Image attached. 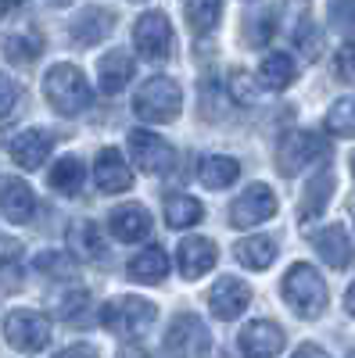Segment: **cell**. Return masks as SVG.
<instances>
[{"mask_svg":"<svg viewBox=\"0 0 355 358\" xmlns=\"http://www.w3.org/2000/svg\"><path fill=\"white\" fill-rule=\"evenodd\" d=\"M43 97L50 101V108L62 115V118H76L86 111L90 104V83H86L83 69L76 65H54L47 76H43Z\"/></svg>","mask_w":355,"mask_h":358,"instance_id":"1","label":"cell"},{"mask_svg":"<svg viewBox=\"0 0 355 358\" xmlns=\"http://www.w3.org/2000/svg\"><path fill=\"white\" fill-rule=\"evenodd\" d=\"M280 290H284V297H287V305L298 312L302 319H319L323 308H327V297H330L323 276L316 273L312 265H305V262H294V265L287 268Z\"/></svg>","mask_w":355,"mask_h":358,"instance_id":"2","label":"cell"},{"mask_svg":"<svg viewBox=\"0 0 355 358\" xmlns=\"http://www.w3.org/2000/svg\"><path fill=\"white\" fill-rule=\"evenodd\" d=\"M183 108V90L169 76H151L133 97V111L144 122H172Z\"/></svg>","mask_w":355,"mask_h":358,"instance_id":"3","label":"cell"},{"mask_svg":"<svg viewBox=\"0 0 355 358\" xmlns=\"http://www.w3.org/2000/svg\"><path fill=\"white\" fill-rule=\"evenodd\" d=\"M327 155H330L327 136H319L312 129H294L277 147V169H280V176H298L302 169H309L312 162L327 158Z\"/></svg>","mask_w":355,"mask_h":358,"instance_id":"4","label":"cell"},{"mask_svg":"<svg viewBox=\"0 0 355 358\" xmlns=\"http://www.w3.org/2000/svg\"><path fill=\"white\" fill-rule=\"evenodd\" d=\"M158 319V308L144 297H115L101 308V322L118 337H137L140 330H147Z\"/></svg>","mask_w":355,"mask_h":358,"instance_id":"5","label":"cell"},{"mask_svg":"<svg viewBox=\"0 0 355 358\" xmlns=\"http://www.w3.org/2000/svg\"><path fill=\"white\" fill-rule=\"evenodd\" d=\"M4 337L15 351H43L50 344V319L43 312H33V308H18L4 319Z\"/></svg>","mask_w":355,"mask_h":358,"instance_id":"6","label":"cell"},{"mask_svg":"<svg viewBox=\"0 0 355 358\" xmlns=\"http://www.w3.org/2000/svg\"><path fill=\"white\" fill-rule=\"evenodd\" d=\"M133 43H137V50L147 57V62H165V57L172 54V43H176L169 15L165 11L140 15L137 25H133Z\"/></svg>","mask_w":355,"mask_h":358,"instance_id":"7","label":"cell"},{"mask_svg":"<svg viewBox=\"0 0 355 358\" xmlns=\"http://www.w3.org/2000/svg\"><path fill=\"white\" fill-rule=\"evenodd\" d=\"M130 155H133L137 169L147 176H162L176 165V147L169 140H162L158 133H147V129L130 133Z\"/></svg>","mask_w":355,"mask_h":358,"instance_id":"8","label":"cell"},{"mask_svg":"<svg viewBox=\"0 0 355 358\" xmlns=\"http://www.w3.org/2000/svg\"><path fill=\"white\" fill-rule=\"evenodd\" d=\"M273 215H277V194L265 183H251L230 204V226H237V229H251V226L273 219Z\"/></svg>","mask_w":355,"mask_h":358,"instance_id":"9","label":"cell"},{"mask_svg":"<svg viewBox=\"0 0 355 358\" xmlns=\"http://www.w3.org/2000/svg\"><path fill=\"white\" fill-rule=\"evenodd\" d=\"M209 348H212L209 326H204L197 315L183 312V315L172 319L169 334H165V351H169V355H204Z\"/></svg>","mask_w":355,"mask_h":358,"instance_id":"10","label":"cell"},{"mask_svg":"<svg viewBox=\"0 0 355 358\" xmlns=\"http://www.w3.org/2000/svg\"><path fill=\"white\" fill-rule=\"evenodd\" d=\"M248 301H251V287L244 280H237V276H223L212 287V294H209V308L223 322H233L237 315L248 308Z\"/></svg>","mask_w":355,"mask_h":358,"instance_id":"11","label":"cell"},{"mask_svg":"<svg viewBox=\"0 0 355 358\" xmlns=\"http://www.w3.org/2000/svg\"><path fill=\"white\" fill-rule=\"evenodd\" d=\"M94 183L101 194H126L133 187V172L126 165V158L115 151V147H104L94 162Z\"/></svg>","mask_w":355,"mask_h":358,"instance_id":"12","label":"cell"},{"mask_svg":"<svg viewBox=\"0 0 355 358\" xmlns=\"http://www.w3.org/2000/svg\"><path fill=\"white\" fill-rule=\"evenodd\" d=\"M108 219H111V233L123 244H137V241H147V236H151V212L137 201L118 204Z\"/></svg>","mask_w":355,"mask_h":358,"instance_id":"13","label":"cell"},{"mask_svg":"<svg viewBox=\"0 0 355 358\" xmlns=\"http://www.w3.org/2000/svg\"><path fill=\"white\" fill-rule=\"evenodd\" d=\"M54 151V136L47 129H29V133H18L11 143H8V155L15 165L22 169H40Z\"/></svg>","mask_w":355,"mask_h":358,"instance_id":"14","label":"cell"},{"mask_svg":"<svg viewBox=\"0 0 355 358\" xmlns=\"http://www.w3.org/2000/svg\"><path fill=\"white\" fill-rule=\"evenodd\" d=\"M0 212L11 222H29L36 212V197L29 190L25 179L18 176H0Z\"/></svg>","mask_w":355,"mask_h":358,"instance_id":"15","label":"cell"},{"mask_svg":"<svg viewBox=\"0 0 355 358\" xmlns=\"http://www.w3.org/2000/svg\"><path fill=\"white\" fill-rule=\"evenodd\" d=\"M111 29H115V15L108 8H86V11H79L72 18L69 36L79 47H94V43H101V40L111 36Z\"/></svg>","mask_w":355,"mask_h":358,"instance_id":"16","label":"cell"},{"mask_svg":"<svg viewBox=\"0 0 355 358\" xmlns=\"http://www.w3.org/2000/svg\"><path fill=\"white\" fill-rule=\"evenodd\" d=\"M237 344H241L244 355H258V358L280 355L284 351V330H280L277 322H270V319H255V322H248L244 330H241Z\"/></svg>","mask_w":355,"mask_h":358,"instance_id":"17","label":"cell"},{"mask_svg":"<svg viewBox=\"0 0 355 358\" xmlns=\"http://www.w3.org/2000/svg\"><path fill=\"white\" fill-rule=\"evenodd\" d=\"M216 258H219V251H216L212 241H204V236H187V241L180 244V255H176V265H180V273L187 280H197L216 265Z\"/></svg>","mask_w":355,"mask_h":358,"instance_id":"18","label":"cell"},{"mask_svg":"<svg viewBox=\"0 0 355 358\" xmlns=\"http://www.w3.org/2000/svg\"><path fill=\"white\" fill-rule=\"evenodd\" d=\"M137 65H133V57L126 50H111L101 57V65H97V86H101V94L115 97L118 90H126V83L133 79Z\"/></svg>","mask_w":355,"mask_h":358,"instance_id":"19","label":"cell"},{"mask_svg":"<svg viewBox=\"0 0 355 358\" xmlns=\"http://www.w3.org/2000/svg\"><path fill=\"white\" fill-rule=\"evenodd\" d=\"M312 244H316V255L327 262L330 268H348V265H351V241H348L344 226L319 229V233L312 236Z\"/></svg>","mask_w":355,"mask_h":358,"instance_id":"20","label":"cell"},{"mask_svg":"<svg viewBox=\"0 0 355 358\" xmlns=\"http://www.w3.org/2000/svg\"><path fill=\"white\" fill-rule=\"evenodd\" d=\"M65 241H69L72 255L83 258V262H101V258L108 255V248H104V241H101V229H97L90 219H76V222L69 226V233H65Z\"/></svg>","mask_w":355,"mask_h":358,"instance_id":"21","label":"cell"},{"mask_svg":"<svg viewBox=\"0 0 355 358\" xmlns=\"http://www.w3.org/2000/svg\"><path fill=\"white\" fill-rule=\"evenodd\" d=\"M40 54H43V36L33 25H22L4 36V57L11 65H33Z\"/></svg>","mask_w":355,"mask_h":358,"instance_id":"22","label":"cell"},{"mask_svg":"<svg viewBox=\"0 0 355 358\" xmlns=\"http://www.w3.org/2000/svg\"><path fill=\"white\" fill-rule=\"evenodd\" d=\"M330 194H334V172L323 169L319 176L309 179V187H305V194H302V204H298V219H302V222L319 219L323 208L330 204Z\"/></svg>","mask_w":355,"mask_h":358,"instance_id":"23","label":"cell"},{"mask_svg":"<svg viewBox=\"0 0 355 358\" xmlns=\"http://www.w3.org/2000/svg\"><path fill=\"white\" fill-rule=\"evenodd\" d=\"M126 273H130V280L133 283H162L165 276H169V255L162 251V248H147V251H140L130 265H126Z\"/></svg>","mask_w":355,"mask_h":358,"instance_id":"24","label":"cell"},{"mask_svg":"<svg viewBox=\"0 0 355 358\" xmlns=\"http://www.w3.org/2000/svg\"><path fill=\"white\" fill-rule=\"evenodd\" d=\"M237 176H241V165H237L233 158H226V155H209L197 165V179L209 190H226L230 183H237Z\"/></svg>","mask_w":355,"mask_h":358,"instance_id":"25","label":"cell"},{"mask_svg":"<svg viewBox=\"0 0 355 358\" xmlns=\"http://www.w3.org/2000/svg\"><path fill=\"white\" fill-rule=\"evenodd\" d=\"M83 179H86V165H83L76 155H69V158H62V162H54V169H50V176H47V183H50L54 194L76 197L79 187H83Z\"/></svg>","mask_w":355,"mask_h":358,"instance_id":"26","label":"cell"},{"mask_svg":"<svg viewBox=\"0 0 355 358\" xmlns=\"http://www.w3.org/2000/svg\"><path fill=\"white\" fill-rule=\"evenodd\" d=\"M255 83L262 86V90H287L291 83H294V62L287 54H265L262 57V65H258V76H255Z\"/></svg>","mask_w":355,"mask_h":358,"instance_id":"27","label":"cell"},{"mask_svg":"<svg viewBox=\"0 0 355 358\" xmlns=\"http://www.w3.org/2000/svg\"><path fill=\"white\" fill-rule=\"evenodd\" d=\"M237 262L248 268H270L277 262V241L273 236H244L237 244Z\"/></svg>","mask_w":355,"mask_h":358,"instance_id":"28","label":"cell"},{"mask_svg":"<svg viewBox=\"0 0 355 358\" xmlns=\"http://www.w3.org/2000/svg\"><path fill=\"white\" fill-rule=\"evenodd\" d=\"M165 219L172 229H187V226H197L204 219V208L190 194H172V197H165Z\"/></svg>","mask_w":355,"mask_h":358,"instance_id":"29","label":"cell"},{"mask_svg":"<svg viewBox=\"0 0 355 358\" xmlns=\"http://www.w3.org/2000/svg\"><path fill=\"white\" fill-rule=\"evenodd\" d=\"M223 18V0H187V25L197 36L212 33Z\"/></svg>","mask_w":355,"mask_h":358,"instance_id":"30","label":"cell"},{"mask_svg":"<svg viewBox=\"0 0 355 358\" xmlns=\"http://www.w3.org/2000/svg\"><path fill=\"white\" fill-rule=\"evenodd\" d=\"M327 133L334 136H355V97H341L327 111Z\"/></svg>","mask_w":355,"mask_h":358,"instance_id":"31","label":"cell"},{"mask_svg":"<svg viewBox=\"0 0 355 358\" xmlns=\"http://www.w3.org/2000/svg\"><path fill=\"white\" fill-rule=\"evenodd\" d=\"M294 43H298V50H302L305 62H316V57H319V50H323V33H319V25H316L309 15L298 22V29H294Z\"/></svg>","mask_w":355,"mask_h":358,"instance_id":"32","label":"cell"},{"mask_svg":"<svg viewBox=\"0 0 355 358\" xmlns=\"http://www.w3.org/2000/svg\"><path fill=\"white\" fill-rule=\"evenodd\" d=\"M57 315H62L65 322H86V315H90V294L86 290H72L65 294L62 301H57Z\"/></svg>","mask_w":355,"mask_h":358,"instance_id":"33","label":"cell"},{"mask_svg":"<svg viewBox=\"0 0 355 358\" xmlns=\"http://www.w3.org/2000/svg\"><path fill=\"white\" fill-rule=\"evenodd\" d=\"M33 265H36V273H43L50 280H69L72 276V262L62 251H43V255H36Z\"/></svg>","mask_w":355,"mask_h":358,"instance_id":"34","label":"cell"},{"mask_svg":"<svg viewBox=\"0 0 355 358\" xmlns=\"http://www.w3.org/2000/svg\"><path fill=\"white\" fill-rule=\"evenodd\" d=\"M18 108H22V90L15 86V79L0 76V126L11 122V118L18 115Z\"/></svg>","mask_w":355,"mask_h":358,"instance_id":"35","label":"cell"},{"mask_svg":"<svg viewBox=\"0 0 355 358\" xmlns=\"http://www.w3.org/2000/svg\"><path fill=\"white\" fill-rule=\"evenodd\" d=\"M230 101V94H223V90L212 83V79H204L201 83V115H209V118H223V104Z\"/></svg>","mask_w":355,"mask_h":358,"instance_id":"36","label":"cell"},{"mask_svg":"<svg viewBox=\"0 0 355 358\" xmlns=\"http://www.w3.org/2000/svg\"><path fill=\"white\" fill-rule=\"evenodd\" d=\"M273 29H277V15L273 11H258L248 18V43L251 47H262L265 40L273 36Z\"/></svg>","mask_w":355,"mask_h":358,"instance_id":"37","label":"cell"},{"mask_svg":"<svg viewBox=\"0 0 355 358\" xmlns=\"http://www.w3.org/2000/svg\"><path fill=\"white\" fill-rule=\"evenodd\" d=\"M226 94H230L233 104H251V101H255V83L248 79V72L237 69V72L230 76V90H226Z\"/></svg>","mask_w":355,"mask_h":358,"instance_id":"38","label":"cell"},{"mask_svg":"<svg viewBox=\"0 0 355 358\" xmlns=\"http://www.w3.org/2000/svg\"><path fill=\"white\" fill-rule=\"evenodd\" d=\"M334 76L341 83H355V40H348L337 54H334Z\"/></svg>","mask_w":355,"mask_h":358,"instance_id":"39","label":"cell"},{"mask_svg":"<svg viewBox=\"0 0 355 358\" xmlns=\"http://www.w3.org/2000/svg\"><path fill=\"white\" fill-rule=\"evenodd\" d=\"M330 18L341 33H355V0H334L330 4Z\"/></svg>","mask_w":355,"mask_h":358,"instance_id":"40","label":"cell"},{"mask_svg":"<svg viewBox=\"0 0 355 358\" xmlns=\"http://www.w3.org/2000/svg\"><path fill=\"white\" fill-rule=\"evenodd\" d=\"M22 258V244L18 241H0V268H11Z\"/></svg>","mask_w":355,"mask_h":358,"instance_id":"41","label":"cell"},{"mask_svg":"<svg viewBox=\"0 0 355 358\" xmlns=\"http://www.w3.org/2000/svg\"><path fill=\"white\" fill-rule=\"evenodd\" d=\"M344 308H348V315H355V283L344 290Z\"/></svg>","mask_w":355,"mask_h":358,"instance_id":"42","label":"cell"},{"mask_svg":"<svg viewBox=\"0 0 355 358\" xmlns=\"http://www.w3.org/2000/svg\"><path fill=\"white\" fill-rule=\"evenodd\" d=\"M298 355H323V348H316V344H302Z\"/></svg>","mask_w":355,"mask_h":358,"instance_id":"43","label":"cell"},{"mask_svg":"<svg viewBox=\"0 0 355 358\" xmlns=\"http://www.w3.org/2000/svg\"><path fill=\"white\" fill-rule=\"evenodd\" d=\"M69 355H94L90 344H79V348H69Z\"/></svg>","mask_w":355,"mask_h":358,"instance_id":"44","label":"cell"},{"mask_svg":"<svg viewBox=\"0 0 355 358\" xmlns=\"http://www.w3.org/2000/svg\"><path fill=\"white\" fill-rule=\"evenodd\" d=\"M4 11H8V0H0V18H4Z\"/></svg>","mask_w":355,"mask_h":358,"instance_id":"45","label":"cell"},{"mask_svg":"<svg viewBox=\"0 0 355 358\" xmlns=\"http://www.w3.org/2000/svg\"><path fill=\"white\" fill-rule=\"evenodd\" d=\"M50 4H72V0H50Z\"/></svg>","mask_w":355,"mask_h":358,"instance_id":"46","label":"cell"},{"mask_svg":"<svg viewBox=\"0 0 355 358\" xmlns=\"http://www.w3.org/2000/svg\"><path fill=\"white\" fill-rule=\"evenodd\" d=\"M351 172H355V158H351Z\"/></svg>","mask_w":355,"mask_h":358,"instance_id":"47","label":"cell"}]
</instances>
